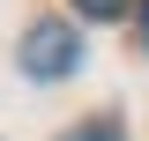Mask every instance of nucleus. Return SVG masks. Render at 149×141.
Instances as JSON below:
<instances>
[{"instance_id":"f257e3e1","label":"nucleus","mask_w":149,"mask_h":141,"mask_svg":"<svg viewBox=\"0 0 149 141\" xmlns=\"http://www.w3.org/2000/svg\"><path fill=\"white\" fill-rule=\"evenodd\" d=\"M74 59H82V37H74V22H30V37H22V74L30 82H60V74H74Z\"/></svg>"},{"instance_id":"f03ea898","label":"nucleus","mask_w":149,"mask_h":141,"mask_svg":"<svg viewBox=\"0 0 149 141\" xmlns=\"http://www.w3.org/2000/svg\"><path fill=\"white\" fill-rule=\"evenodd\" d=\"M74 8H82V15H119L127 0H74Z\"/></svg>"},{"instance_id":"7ed1b4c3","label":"nucleus","mask_w":149,"mask_h":141,"mask_svg":"<svg viewBox=\"0 0 149 141\" xmlns=\"http://www.w3.org/2000/svg\"><path fill=\"white\" fill-rule=\"evenodd\" d=\"M74 141H119V134H112V126L97 119V126H74Z\"/></svg>"},{"instance_id":"20e7f679","label":"nucleus","mask_w":149,"mask_h":141,"mask_svg":"<svg viewBox=\"0 0 149 141\" xmlns=\"http://www.w3.org/2000/svg\"><path fill=\"white\" fill-rule=\"evenodd\" d=\"M142 45H149V15H142Z\"/></svg>"}]
</instances>
